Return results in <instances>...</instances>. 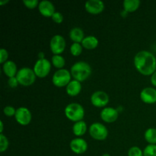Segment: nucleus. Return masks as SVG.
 <instances>
[{"label": "nucleus", "instance_id": "1", "mask_svg": "<svg viewBox=\"0 0 156 156\" xmlns=\"http://www.w3.org/2000/svg\"><path fill=\"white\" fill-rule=\"evenodd\" d=\"M134 66L143 76H152L156 71V57L147 50H141L134 56Z\"/></svg>", "mask_w": 156, "mask_h": 156}, {"label": "nucleus", "instance_id": "2", "mask_svg": "<svg viewBox=\"0 0 156 156\" xmlns=\"http://www.w3.org/2000/svg\"><path fill=\"white\" fill-rule=\"evenodd\" d=\"M91 67L85 61H79L72 66L70 69L72 77L79 82H82L87 80L91 75Z\"/></svg>", "mask_w": 156, "mask_h": 156}, {"label": "nucleus", "instance_id": "3", "mask_svg": "<svg viewBox=\"0 0 156 156\" xmlns=\"http://www.w3.org/2000/svg\"><path fill=\"white\" fill-rule=\"evenodd\" d=\"M64 113L67 119L71 121L79 122L83 120L85 117V109L79 103H70L67 105L64 110Z\"/></svg>", "mask_w": 156, "mask_h": 156}, {"label": "nucleus", "instance_id": "4", "mask_svg": "<svg viewBox=\"0 0 156 156\" xmlns=\"http://www.w3.org/2000/svg\"><path fill=\"white\" fill-rule=\"evenodd\" d=\"M36 75L33 69L29 67H23L18 70L16 78L21 85L28 87L33 85L36 81Z\"/></svg>", "mask_w": 156, "mask_h": 156}, {"label": "nucleus", "instance_id": "5", "mask_svg": "<svg viewBox=\"0 0 156 156\" xmlns=\"http://www.w3.org/2000/svg\"><path fill=\"white\" fill-rule=\"evenodd\" d=\"M72 81V75L70 71L62 69L55 72L52 77V82L57 88L66 87L68 84Z\"/></svg>", "mask_w": 156, "mask_h": 156}, {"label": "nucleus", "instance_id": "6", "mask_svg": "<svg viewBox=\"0 0 156 156\" xmlns=\"http://www.w3.org/2000/svg\"><path fill=\"white\" fill-rule=\"evenodd\" d=\"M88 133L91 138L98 141H104L108 136V129L101 123H93L88 128Z\"/></svg>", "mask_w": 156, "mask_h": 156}, {"label": "nucleus", "instance_id": "7", "mask_svg": "<svg viewBox=\"0 0 156 156\" xmlns=\"http://www.w3.org/2000/svg\"><path fill=\"white\" fill-rule=\"evenodd\" d=\"M35 75L38 78H45L51 70V62L47 59H37L34 66L33 69Z\"/></svg>", "mask_w": 156, "mask_h": 156}, {"label": "nucleus", "instance_id": "8", "mask_svg": "<svg viewBox=\"0 0 156 156\" xmlns=\"http://www.w3.org/2000/svg\"><path fill=\"white\" fill-rule=\"evenodd\" d=\"M66 47V40L62 35L56 34L52 37L50 42V48L53 55H60Z\"/></svg>", "mask_w": 156, "mask_h": 156}, {"label": "nucleus", "instance_id": "9", "mask_svg": "<svg viewBox=\"0 0 156 156\" xmlns=\"http://www.w3.org/2000/svg\"><path fill=\"white\" fill-rule=\"evenodd\" d=\"M15 119L18 124L27 126L30 124L32 120V114L30 110L25 107H20L16 109Z\"/></svg>", "mask_w": 156, "mask_h": 156}, {"label": "nucleus", "instance_id": "10", "mask_svg": "<svg viewBox=\"0 0 156 156\" xmlns=\"http://www.w3.org/2000/svg\"><path fill=\"white\" fill-rule=\"evenodd\" d=\"M91 103L96 108H106L109 103L110 98L108 94L104 91H96L91 94Z\"/></svg>", "mask_w": 156, "mask_h": 156}, {"label": "nucleus", "instance_id": "11", "mask_svg": "<svg viewBox=\"0 0 156 156\" xmlns=\"http://www.w3.org/2000/svg\"><path fill=\"white\" fill-rule=\"evenodd\" d=\"M70 149L73 152L77 155L84 154L88 149V143L84 139L81 137H76L71 140L69 143Z\"/></svg>", "mask_w": 156, "mask_h": 156}, {"label": "nucleus", "instance_id": "12", "mask_svg": "<svg viewBox=\"0 0 156 156\" xmlns=\"http://www.w3.org/2000/svg\"><path fill=\"white\" fill-rule=\"evenodd\" d=\"M119 116V111L117 109L111 107H106L103 108L100 113L101 119L104 122L108 123H112L117 120Z\"/></svg>", "mask_w": 156, "mask_h": 156}, {"label": "nucleus", "instance_id": "13", "mask_svg": "<svg viewBox=\"0 0 156 156\" xmlns=\"http://www.w3.org/2000/svg\"><path fill=\"white\" fill-rule=\"evenodd\" d=\"M85 9L91 15H99L105 9V3L101 0H88L85 2Z\"/></svg>", "mask_w": 156, "mask_h": 156}, {"label": "nucleus", "instance_id": "14", "mask_svg": "<svg viewBox=\"0 0 156 156\" xmlns=\"http://www.w3.org/2000/svg\"><path fill=\"white\" fill-rule=\"evenodd\" d=\"M140 99L147 105H153L156 103V89L152 87H146L140 92Z\"/></svg>", "mask_w": 156, "mask_h": 156}, {"label": "nucleus", "instance_id": "15", "mask_svg": "<svg viewBox=\"0 0 156 156\" xmlns=\"http://www.w3.org/2000/svg\"><path fill=\"white\" fill-rule=\"evenodd\" d=\"M38 10L41 15L47 17V18H49V17L52 18L53 14L56 12L53 3L48 0H43V1L40 2L39 5H38Z\"/></svg>", "mask_w": 156, "mask_h": 156}, {"label": "nucleus", "instance_id": "16", "mask_svg": "<svg viewBox=\"0 0 156 156\" xmlns=\"http://www.w3.org/2000/svg\"><path fill=\"white\" fill-rule=\"evenodd\" d=\"M2 71L7 77H15L18 73V67L16 63L12 60H8L2 64Z\"/></svg>", "mask_w": 156, "mask_h": 156}, {"label": "nucleus", "instance_id": "17", "mask_svg": "<svg viewBox=\"0 0 156 156\" xmlns=\"http://www.w3.org/2000/svg\"><path fill=\"white\" fill-rule=\"evenodd\" d=\"M66 91L68 95L71 96V97H76L78 94H80L81 91H82L81 82L73 79L66 87Z\"/></svg>", "mask_w": 156, "mask_h": 156}, {"label": "nucleus", "instance_id": "18", "mask_svg": "<svg viewBox=\"0 0 156 156\" xmlns=\"http://www.w3.org/2000/svg\"><path fill=\"white\" fill-rule=\"evenodd\" d=\"M81 44H82V47L84 48H85L86 50H94V49H95L98 46L99 41L98 39L95 36L88 35V36H86L84 38V40Z\"/></svg>", "mask_w": 156, "mask_h": 156}, {"label": "nucleus", "instance_id": "19", "mask_svg": "<svg viewBox=\"0 0 156 156\" xmlns=\"http://www.w3.org/2000/svg\"><path fill=\"white\" fill-rule=\"evenodd\" d=\"M69 37L73 43H80L82 42L85 37V33H84L83 30L80 27H73L69 31Z\"/></svg>", "mask_w": 156, "mask_h": 156}, {"label": "nucleus", "instance_id": "20", "mask_svg": "<svg viewBox=\"0 0 156 156\" xmlns=\"http://www.w3.org/2000/svg\"><path fill=\"white\" fill-rule=\"evenodd\" d=\"M87 129H88L87 124L84 120L76 122L73 126V133L77 137H81L85 135L87 131Z\"/></svg>", "mask_w": 156, "mask_h": 156}, {"label": "nucleus", "instance_id": "21", "mask_svg": "<svg viewBox=\"0 0 156 156\" xmlns=\"http://www.w3.org/2000/svg\"><path fill=\"white\" fill-rule=\"evenodd\" d=\"M140 0H125L123 2V10L126 11L127 13L134 12L140 8Z\"/></svg>", "mask_w": 156, "mask_h": 156}, {"label": "nucleus", "instance_id": "22", "mask_svg": "<svg viewBox=\"0 0 156 156\" xmlns=\"http://www.w3.org/2000/svg\"><path fill=\"white\" fill-rule=\"evenodd\" d=\"M144 138L149 144L156 145V128L150 127L146 130Z\"/></svg>", "mask_w": 156, "mask_h": 156}, {"label": "nucleus", "instance_id": "23", "mask_svg": "<svg viewBox=\"0 0 156 156\" xmlns=\"http://www.w3.org/2000/svg\"><path fill=\"white\" fill-rule=\"evenodd\" d=\"M51 63L55 68L62 69L66 65V59L61 55H53L51 59Z\"/></svg>", "mask_w": 156, "mask_h": 156}, {"label": "nucleus", "instance_id": "24", "mask_svg": "<svg viewBox=\"0 0 156 156\" xmlns=\"http://www.w3.org/2000/svg\"><path fill=\"white\" fill-rule=\"evenodd\" d=\"M70 53L73 56H79L82 54V50H83V47H82V44H79V43H73L72 45L70 46Z\"/></svg>", "mask_w": 156, "mask_h": 156}, {"label": "nucleus", "instance_id": "25", "mask_svg": "<svg viewBox=\"0 0 156 156\" xmlns=\"http://www.w3.org/2000/svg\"><path fill=\"white\" fill-rule=\"evenodd\" d=\"M9 146V141L3 133L0 134V152H4Z\"/></svg>", "mask_w": 156, "mask_h": 156}, {"label": "nucleus", "instance_id": "26", "mask_svg": "<svg viewBox=\"0 0 156 156\" xmlns=\"http://www.w3.org/2000/svg\"><path fill=\"white\" fill-rule=\"evenodd\" d=\"M143 156H156V145H148L143 150Z\"/></svg>", "mask_w": 156, "mask_h": 156}, {"label": "nucleus", "instance_id": "27", "mask_svg": "<svg viewBox=\"0 0 156 156\" xmlns=\"http://www.w3.org/2000/svg\"><path fill=\"white\" fill-rule=\"evenodd\" d=\"M128 156H143V151L138 146H132L129 149L127 153Z\"/></svg>", "mask_w": 156, "mask_h": 156}, {"label": "nucleus", "instance_id": "28", "mask_svg": "<svg viewBox=\"0 0 156 156\" xmlns=\"http://www.w3.org/2000/svg\"><path fill=\"white\" fill-rule=\"evenodd\" d=\"M39 3L37 0H23V4L29 9H34L37 7L38 8Z\"/></svg>", "mask_w": 156, "mask_h": 156}, {"label": "nucleus", "instance_id": "29", "mask_svg": "<svg viewBox=\"0 0 156 156\" xmlns=\"http://www.w3.org/2000/svg\"><path fill=\"white\" fill-rule=\"evenodd\" d=\"M3 113L8 117H15L16 109L12 106H6L3 108Z\"/></svg>", "mask_w": 156, "mask_h": 156}, {"label": "nucleus", "instance_id": "30", "mask_svg": "<svg viewBox=\"0 0 156 156\" xmlns=\"http://www.w3.org/2000/svg\"><path fill=\"white\" fill-rule=\"evenodd\" d=\"M52 20L56 24H61L63 21V15L62 13L59 12H56L52 16Z\"/></svg>", "mask_w": 156, "mask_h": 156}, {"label": "nucleus", "instance_id": "31", "mask_svg": "<svg viewBox=\"0 0 156 156\" xmlns=\"http://www.w3.org/2000/svg\"><path fill=\"white\" fill-rule=\"evenodd\" d=\"M9 58V53L4 48L0 49V63L4 64L6 61H8Z\"/></svg>", "mask_w": 156, "mask_h": 156}, {"label": "nucleus", "instance_id": "32", "mask_svg": "<svg viewBox=\"0 0 156 156\" xmlns=\"http://www.w3.org/2000/svg\"><path fill=\"white\" fill-rule=\"evenodd\" d=\"M18 84H19V82H18L16 76H15V77L9 78V80H8V85H9V86L10 87V88H17Z\"/></svg>", "mask_w": 156, "mask_h": 156}, {"label": "nucleus", "instance_id": "33", "mask_svg": "<svg viewBox=\"0 0 156 156\" xmlns=\"http://www.w3.org/2000/svg\"><path fill=\"white\" fill-rule=\"evenodd\" d=\"M150 81H151V83H152V85H153V86L156 87V71L152 75V76H151Z\"/></svg>", "mask_w": 156, "mask_h": 156}, {"label": "nucleus", "instance_id": "34", "mask_svg": "<svg viewBox=\"0 0 156 156\" xmlns=\"http://www.w3.org/2000/svg\"><path fill=\"white\" fill-rule=\"evenodd\" d=\"M44 52H40L38 53V59H44Z\"/></svg>", "mask_w": 156, "mask_h": 156}, {"label": "nucleus", "instance_id": "35", "mask_svg": "<svg viewBox=\"0 0 156 156\" xmlns=\"http://www.w3.org/2000/svg\"><path fill=\"white\" fill-rule=\"evenodd\" d=\"M3 129H4V124H3V121H0V133H3Z\"/></svg>", "mask_w": 156, "mask_h": 156}, {"label": "nucleus", "instance_id": "36", "mask_svg": "<svg viewBox=\"0 0 156 156\" xmlns=\"http://www.w3.org/2000/svg\"><path fill=\"white\" fill-rule=\"evenodd\" d=\"M8 2H9V0H1L0 1V5H4L5 4H7Z\"/></svg>", "mask_w": 156, "mask_h": 156}, {"label": "nucleus", "instance_id": "37", "mask_svg": "<svg viewBox=\"0 0 156 156\" xmlns=\"http://www.w3.org/2000/svg\"><path fill=\"white\" fill-rule=\"evenodd\" d=\"M127 12H126V11H124L123 10V12H121V13H120V15H121L122 17H123V18H125V17L126 16V15H127Z\"/></svg>", "mask_w": 156, "mask_h": 156}, {"label": "nucleus", "instance_id": "38", "mask_svg": "<svg viewBox=\"0 0 156 156\" xmlns=\"http://www.w3.org/2000/svg\"><path fill=\"white\" fill-rule=\"evenodd\" d=\"M101 156H111V155H110V154H108V153H105V154H103V155H102Z\"/></svg>", "mask_w": 156, "mask_h": 156}]
</instances>
